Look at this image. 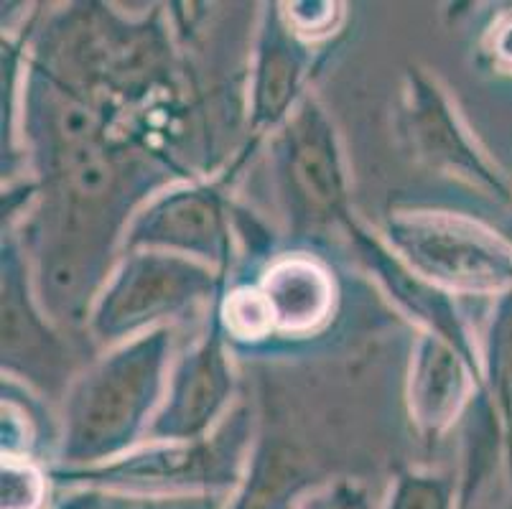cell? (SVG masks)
Returning <instances> with one entry per match:
<instances>
[{
  "instance_id": "6da1fadb",
  "label": "cell",
  "mask_w": 512,
  "mask_h": 509,
  "mask_svg": "<svg viewBox=\"0 0 512 509\" xmlns=\"http://www.w3.org/2000/svg\"><path fill=\"white\" fill-rule=\"evenodd\" d=\"M174 331L169 326L133 336L79 377L64 413V461L69 469L105 464L123 454L148 426L169 387Z\"/></svg>"
},
{
  "instance_id": "7a4b0ae2",
  "label": "cell",
  "mask_w": 512,
  "mask_h": 509,
  "mask_svg": "<svg viewBox=\"0 0 512 509\" xmlns=\"http://www.w3.org/2000/svg\"><path fill=\"white\" fill-rule=\"evenodd\" d=\"M390 247L413 273L441 291L502 296L512 288V242L482 222L451 212H395Z\"/></svg>"
},
{
  "instance_id": "3957f363",
  "label": "cell",
  "mask_w": 512,
  "mask_h": 509,
  "mask_svg": "<svg viewBox=\"0 0 512 509\" xmlns=\"http://www.w3.org/2000/svg\"><path fill=\"white\" fill-rule=\"evenodd\" d=\"M217 278L199 260L161 250H133L107 280L90 311V329L100 342H120L138 331L158 329L212 296Z\"/></svg>"
},
{
  "instance_id": "277c9868",
  "label": "cell",
  "mask_w": 512,
  "mask_h": 509,
  "mask_svg": "<svg viewBox=\"0 0 512 509\" xmlns=\"http://www.w3.org/2000/svg\"><path fill=\"white\" fill-rule=\"evenodd\" d=\"M245 433L227 428L222 438L199 441H158L156 446L130 456H118L87 469L57 471V479L90 484L92 489L115 492H209L235 487Z\"/></svg>"
},
{
  "instance_id": "5b68a950",
  "label": "cell",
  "mask_w": 512,
  "mask_h": 509,
  "mask_svg": "<svg viewBox=\"0 0 512 509\" xmlns=\"http://www.w3.org/2000/svg\"><path fill=\"white\" fill-rule=\"evenodd\" d=\"M406 125L413 148L423 161L459 176L502 202L512 199L507 179L451 110L444 90L436 79L418 69L406 74Z\"/></svg>"
},
{
  "instance_id": "8992f818",
  "label": "cell",
  "mask_w": 512,
  "mask_h": 509,
  "mask_svg": "<svg viewBox=\"0 0 512 509\" xmlns=\"http://www.w3.org/2000/svg\"><path fill=\"white\" fill-rule=\"evenodd\" d=\"M278 161L301 214L321 219L344 212L347 174L342 151L327 112L314 100L301 102L286 120L278 140Z\"/></svg>"
},
{
  "instance_id": "52a82bcc",
  "label": "cell",
  "mask_w": 512,
  "mask_h": 509,
  "mask_svg": "<svg viewBox=\"0 0 512 509\" xmlns=\"http://www.w3.org/2000/svg\"><path fill=\"white\" fill-rule=\"evenodd\" d=\"M235 390L230 357L220 331L212 329L176 364L166 398L153 418V441H199L222 415Z\"/></svg>"
},
{
  "instance_id": "ba28073f",
  "label": "cell",
  "mask_w": 512,
  "mask_h": 509,
  "mask_svg": "<svg viewBox=\"0 0 512 509\" xmlns=\"http://www.w3.org/2000/svg\"><path fill=\"white\" fill-rule=\"evenodd\" d=\"M125 242L130 250L174 252L204 265L222 263L230 237L220 196L202 186L158 196L133 219Z\"/></svg>"
},
{
  "instance_id": "9c48e42d",
  "label": "cell",
  "mask_w": 512,
  "mask_h": 509,
  "mask_svg": "<svg viewBox=\"0 0 512 509\" xmlns=\"http://www.w3.org/2000/svg\"><path fill=\"white\" fill-rule=\"evenodd\" d=\"M472 377L482 382L479 372L454 344L431 331L421 334L413 347L408 405L423 433L436 436L462 415L472 392Z\"/></svg>"
},
{
  "instance_id": "30bf717a",
  "label": "cell",
  "mask_w": 512,
  "mask_h": 509,
  "mask_svg": "<svg viewBox=\"0 0 512 509\" xmlns=\"http://www.w3.org/2000/svg\"><path fill=\"white\" fill-rule=\"evenodd\" d=\"M352 235H355L362 260H365L367 268L377 278L383 280V286L388 288L390 296L406 308L408 314L421 319L431 334L441 336L449 344H454L469 359L474 370L479 372V377H482V362H479L477 347H472V339L467 336V329H464L462 319L456 314L454 303L446 298V291H441L434 283H428L426 278L413 273L395 252H390L383 242H377L367 232L352 230Z\"/></svg>"
},
{
  "instance_id": "8fae6325",
  "label": "cell",
  "mask_w": 512,
  "mask_h": 509,
  "mask_svg": "<svg viewBox=\"0 0 512 509\" xmlns=\"http://www.w3.org/2000/svg\"><path fill=\"white\" fill-rule=\"evenodd\" d=\"M309 56L288 23L278 13H268L258 39L253 74V125L276 128L296 110V100L304 87Z\"/></svg>"
},
{
  "instance_id": "7c38bea8",
  "label": "cell",
  "mask_w": 512,
  "mask_h": 509,
  "mask_svg": "<svg viewBox=\"0 0 512 509\" xmlns=\"http://www.w3.org/2000/svg\"><path fill=\"white\" fill-rule=\"evenodd\" d=\"M273 329L304 334L327 321L334 308V283L329 273L314 260H278L260 286Z\"/></svg>"
},
{
  "instance_id": "4fadbf2b",
  "label": "cell",
  "mask_w": 512,
  "mask_h": 509,
  "mask_svg": "<svg viewBox=\"0 0 512 509\" xmlns=\"http://www.w3.org/2000/svg\"><path fill=\"white\" fill-rule=\"evenodd\" d=\"M314 476V466L299 448L283 441L265 443L227 509H299Z\"/></svg>"
},
{
  "instance_id": "5bb4252c",
  "label": "cell",
  "mask_w": 512,
  "mask_h": 509,
  "mask_svg": "<svg viewBox=\"0 0 512 509\" xmlns=\"http://www.w3.org/2000/svg\"><path fill=\"white\" fill-rule=\"evenodd\" d=\"M23 291L21 263L8 247V255H3V357L21 359L26 354L36 362L34 354L39 359L51 357L57 342L49 339L44 321L36 316Z\"/></svg>"
},
{
  "instance_id": "9a60e30c",
  "label": "cell",
  "mask_w": 512,
  "mask_h": 509,
  "mask_svg": "<svg viewBox=\"0 0 512 509\" xmlns=\"http://www.w3.org/2000/svg\"><path fill=\"white\" fill-rule=\"evenodd\" d=\"M479 362H482V380L490 387L495 400L492 405L500 415L512 456V288L497 296Z\"/></svg>"
},
{
  "instance_id": "2e32d148",
  "label": "cell",
  "mask_w": 512,
  "mask_h": 509,
  "mask_svg": "<svg viewBox=\"0 0 512 509\" xmlns=\"http://www.w3.org/2000/svg\"><path fill=\"white\" fill-rule=\"evenodd\" d=\"M454 482L434 471H408L398 476L383 509H456Z\"/></svg>"
},
{
  "instance_id": "e0dca14e",
  "label": "cell",
  "mask_w": 512,
  "mask_h": 509,
  "mask_svg": "<svg viewBox=\"0 0 512 509\" xmlns=\"http://www.w3.org/2000/svg\"><path fill=\"white\" fill-rule=\"evenodd\" d=\"M46 502V474L31 461L3 456L0 509H41Z\"/></svg>"
},
{
  "instance_id": "ac0fdd59",
  "label": "cell",
  "mask_w": 512,
  "mask_h": 509,
  "mask_svg": "<svg viewBox=\"0 0 512 509\" xmlns=\"http://www.w3.org/2000/svg\"><path fill=\"white\" fill-rule=\"evenodd\" d=\"M227 329L240 339H260L273 331L271 311L260 291H237L227 298L225 306Z\"/></svg>"
},
{
  "instance_id": "d6986e66",
  "label": "cell",
  "mask_w": 512,
  "mask_h": 509,
  "mask_svg": "<svg viewBox=\"0 0 512 509\" xmlns=\"http://www.w3.org/2000/svg\"><path fill=\"white\" fill-rule=\"evenodd\" d=\"M337 6L334 3H291L288 6V26L296 34H324L334 26Z\"/></svg>"
},
{
  "instance_id": "ffe728a7",
  "label": "cell",
  "mask_w": 512,
  "mask_h": 509,
  "mask_svg": "<svg viewBox=\"0 0 512 509\" xmlns=\"http://www.w3.org/2000/svg\"><path fill=\"white\" fill-rule=\"evenodd\" d=\"M299 509H365V494L349 482L329 484L309 494Z\"/></svg>"
},
{
  "instance_id": "44dd1931",
  "label": "cell",
  "mask_w": 512,
  "mask_h": 509,
  "mask_svg": "<svg viewBox=\"0 0 512 509\" xmlns=\"http://www.w3.org/2000/svg\"><path fill=\"white\" fill-rule=\"evenodd\" d=\"M490 54L502 69L512 72V11L502 13L500 21L492 26L490 34Z\"/></svg>"
},
{
  "instance_id": "7402d4cb",
  "label": "cell",
  "mask_w": 512,
  "mask_h": 509,
  "mask_svg": "<svg viewBox=\"0 0 512 509\" xmlns=\"http://www.w3.org/2000/svg\"><path fill=\"white\" fill-rule=\"evenodd\" d=\"M59 509H113V504H110V499L100 489H87V492H79L74 497L64 499Z\"/></svg>"
},
{
  "instance_id": "603a6c76",
  "label": "cell",
  "mask_w": 512,
  "mask_h": 509,
  "mask_svg": "<svg viewBox=\"0 0 512 509\" xmlns=\"http://www.w3.org/2000/svg\"><path fill=\"white\" fill-rule=\"evenodd\" d=\"M487 509H512V459L507 461V492L502 494L500 502H495V507Z\"/></svg>"
},
{
  "instance_id": "cb8c5ba5",
  "label": "cell",
  "mask_w": 512,
  "mask_h": 509,
  "mask_svg": "<svg viewBox=\"0 0 512 509\" xmlns=\"http://www.w3.org/2000/svg\"><path fill=\"white\" fill-rule=\"evenodd\" d=\"M138 509H169V507H166L164 502H156V499H153V502H143Z\"/></svg>"
}]
</instances>
